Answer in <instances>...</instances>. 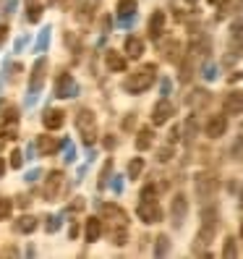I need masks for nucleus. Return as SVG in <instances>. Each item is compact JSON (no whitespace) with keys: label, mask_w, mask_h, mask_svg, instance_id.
Instances as JSON below:
<instances>
[{"label":"nucleus","mask_w":243,"mask_h":259,"mask_svg":"<svg viewBox=\"0 0 243 259\" xmlns=\"http://www.w3.org/2000/svg\"><path fill=\"white\" fill-rule=\"evenodd\" d=\"M139 218L144 220V223H160L162 220V209H160V204H157V199L155 196H141V202H139Z\"/></svg>","instance_id":"obj_3"},{"label":"nucleus","mask_w":243,"mask_h":259,"mask_svg":"<svg viewBox=\"0 0 243 259\" xmlns=\"http://www.w3.org/2000/svg\"><path fill=\"white\" fill-rule=\"evenodd\" d=\"M44 71H47V60H37L34 63V68H32V79H29V89L32 92H37V89L42 87V81H44Z\"/></svg>","instance_id":"obj_13"},{"label":"nucleus","mask_w":243,"mask_h":259,"mask_svg":"<svg viewBox=\"0 0 243 259\" xmlns=\"http://www.w3.org/2000/svg\"><path fill=\"white\" fill-rule=\"evenodd\" d=\"M26 19L32 21V24H37L39 19H42V0H26Z\"/></svg>","instance_id":"obj_20"},{"label":"nucleus","mask_w":243,"mask_h":259,"mask_svg":"<svg viewBox=\"0 0 243 259\" xmlns=\"http://www.w3.org/2000/svg\"><path fill=\"white\" fill-rule=\"evenodd\" d=\"M178 50H180V45L175 39H168L162 45V55L168 58V60H178Z\"/></svg>","instance_id":"obj_24"},{"label":"nucleus","mask_w":243,"mask_h":259,"mask_svg":"<svg viewBox=\"0 0 243 259\" xmlns=\"http://www.w3.org/2000/svg\"><path fill=\"white\" fill-rule=\"evenodd\" d=\"M186 212H188V199H186L183 194H175V196H173V204H170V215H173L175 228L183 225V220H186Z\"/></svg>","instance_id":"obj_7"},{"label":"nucleus","mask_w":243,"mask_h":259,"mask_svg":"<svg viewBox=\"0 0 243 259\" xmlns=\"http://www.w3.org/2000/svg\"><path fill=\"white\" fill-rule=\"evenodd\" d=\"M188 3H196V0H188Z\"/></svg>","instance_id":"obj_42"},{"label":"nucleus","mask_w":243,"mask_h":259,"mask_svg":"<svg viewBox=\"0 0 243 259\" xmlns=\"http://www.w3.org/2000/svg\"><path fill=\"white\" fill-rule=\"evenodd\" d=\"M19 136V128H16V120H8V123L3 126V139H8V142H13Z\"/></svg>","instance_id":"obj_27"},{"label":"nucleus","mask_w":243,"mask_h":259,"mask_svg":"<svg viewBox=\"0 0 243 259\" xmlns=\"http://www.w3.org/2000/svg\"><path fill=\"white\" fill-rule=\"evenodd\" d=\"M141 170H144V157H133L128 162V178H139Z\"/></svg>","instance_id":"obj_25"},{"label":"nucleus","mask_w":243,"mask_h":259,"mask_svg":"<svg viewBox=\"0 0 243 259\" xmlns=\"http://www.w3.org/2000/svg\"><path fill=\"white\" fill-rule=\"evenodd\" d=\"M110 170H113V162L108 160V162H105V170H102V176H100V189H102L105 184H108V176H110Z\"/></svg>","instance_id":"obj_33"},{"label":"nucleus","mask_w":243,"mask_h":259,"mask_svg":"<svg viewBox=\"0 0 243 259\" xmlns=\"http://www.w3.org/2000/svg\"><path fill=\"white\" fill-rule=\"evenodd\" d=\"M162 29H165V11H155L149 19V37L157 39L162 34Z\"/></svg>","instance_id":"obj_15"},{"label":"nucleus","mask_w":243,"mask_h":259,"mask_svg":"<svg viewBox=\"0 0 243 259\" xmlns=\"http://www.w3.org/2000/svg\"><path fill=\"white\" fill-rule=\"evenodd\" d=\"M133 126H136V115H126V120H123V128H126V131H131Z\"/></svg>","instance_id":"obj_36"},{"label":"nucleus","mask_w":243,"mask_h":259,"mask_svg":"<svg viewBox=\"0 0 243 259\" xmlns=\"http://www.w3.org/2000/svg\"><path fill=\"white\" fill-rule=\"evenodd\" d=\"M8 215H11V202L0 196V220H3V218H8Z\"/></svg>","instance_id":"obj_34"},{"label":"nucleus","mask_w":243,"mask_h":259,"mask_svg":"<svg viewBox=\"0 0 243 259\" xmlns=\"http://www.w3.org/2000/svg\"><path fill=\"white\" fill-rule=\"evenodd\" d=\"M3 118L6 120H19V108L16 105H3Z\"/></svg>","instance_id":"obj_30"},{"label":"nucleus","mask_w":243,"mask_h":259,"mask_svg":"<svg viewBox=\"0 0 243 259\" xmlns=\"http://www.w3.org/2000/svg\"><path fill=\"white\" fill-rule=\"evenodd\" d=\"M233 45H235L238 50H243V21H238L233 26Z\"/></svg>","instance_id":"obj_28"},{"label":"nucleus","mask_w":243,"mask_h":259,"mask_svg":"<svg viewBox=\"0 0 243 259\" xmlns=\"http://www.w3.org/2000/svg\"><path fill=\"white\" fill-rule=\"evenodd\" d=\"M100 209H102V218L110 223V228H120V225L126 228V225H128V215H126V212L120 209L118 204H102Z\"/></svg>","instance_id":"obj_6"},{"label":"nucleus","mask_w":243,"mask_h":259,"mask_svg":"<svg viewBox=\"0 0 243 259\" xmlns=\"http://www.w3.org/2000/svg\"><path fill=\"white\" fill-rule=\"evenodd\" d=\"M6 37H8V26H6V24H0V45L6 42Z\"/></svg>","instance_id":"obj_37"},{"label":"nucleus","mask_w":243,"mask_h":259,"mask_svg":"<svg viewBox=\"0 0 243 259\" xmlns=\"http://www.w3.org/2000/svg\"><path fill=\"white\" fill-rule=\"evenodd\" d=\"M105 147H108V149L115 147V139H113V136H108V139H105Z\"/></svg>","instance_id":"obj_39"},{"label":"nucleus","mask_w":243,"mask_h":259,"mask_svg":"<svg viewBox=\"0 0 243 259\" xmlns=\"http://www.w3.org/2000/svg\"><path fill=\"white\" fill-rule=\"evenodd\" d=\"M37 225H39V220L32 218V215H24V218H19V223H16V228H19L21 233H32V231H37Z\"/></svg>","instance_id":"obj_21"},{"label":"nucleus","mask_w":243,"mask_h":259,"mask_svg":"<svg viewBox=\"0 0 243 259\" xmlns=\"http://www.w3.org/2000/svg\"><path fill=\"white\" fill-rule=\"evenodd\" d=\"M118 13L120 19H128L136 13V0H118Z\"/></svg>","instance_id":"obj_23"},{"label":"nucleus","mask_w":243,"mask_h":259,"mask_svg":"<svg viewBox=\"0 0 243 259\" xmlns=\"http://www.w3.org/2000/svg\"><path fill=\"white\" fill-rule=\"evenodd\" d=\"M204 131H207L209 139H220V136L227 131V118H225V115H212V118L207 120Z\"/></svg>","instance_id":"obj_9"},{"label":"nucleus","mask_w":243,"mask_h":259,"mask_svg":"<svg viewBox=\"0 0 243 259\" xmlns=\"http://www.w3.org/2000/svg\"><path fill=\"white\" fill-rule=\"evenodd\" d=\"M76 128H79L81 142L86 147H92L97 142V118H94V113L89 110V108L79 110V115H76Z\"/></svg>","instance_id":"obj_2"},{"label":"nucleus","mask_w":243,"mask_h":259,"mask_svg":"<svg viewBox=\"0 0 243 259\" xmlns=\"http://www.w3.org/2000/svg\"><path fill=\"white\" fill-rule=\"evenodd\" d=\"M126 53H128V58H141V53H144V42L139 39V37H126Z\"/></svg>","instance_id":"obj_19"},{"label":"nucleus","mask_w":243,"mask_h":259,"mask_svg":"<svg viewBox=\"0 0 243 259\" xmlns=\"http://www.w3.org/2000/svg\"><path fill=\"white\" fill-rule=\"evenodd\" d=\"M217 191V178L209 176V173H199L196 176V194H199V199H212Z\"/></svg>","instance_id":"obj_5"},{"label":"nucleus","mask_w":243,"mask_h":259,"mask_svg":"<svg viewBox=\"0 0 243 259\" xmlns=\"http://www.w3.org/2000/svg\"><path fill=\"white\" fill-rule=\"evenodd\" d=\"M173 113H175L173 102H170V100H160V102L155 105V110H152V123H155V126H162V123H168Z\"/></svg>","instance_id":"obj_8"},{"label":"nucleus","mask_w":243,"mask_h":259,"mask_svg":"<svg viewBox=\"0 0 243 259\" xmlns=\"http://www.w3.org/2000/svg\"><path fill=\"white\" fill-rule=\"evenodd\" d=\"M63 173L60 170H53L50 176H47V181H44V186H42V196L44 199H50V202H55L58 196H60V189H63Z\"/></svg>","instance_id":"obj_4"},{"label":"nucleus","mask_w":243,"mask_h":259,"mask_svg":"<svg viewBox=\"0 0 243 259\" xmlns=\"http://www.w3.org/2000/svg\"><path fill=\"white\" fill-rule=\"evenodd\" d=\"M58 149H60V142L55 139V136H39V139H37V152H39V155H44V157L55 155Z\"/></svg>","instance_id":"obj_14"},{"label":"nucleus","mask_w":243,"mask_h":259,"mask_svg":"<svg viewBox=\"0 0 243 259\" xmlns=\"http://www.w3.org/2000/svg\"><path fill=\"white\" fill-rule=\"evenodd\" d=\"M105 63H108V68L115 71V73H123V71H126V58L118 55L115 50H108V55H105Z\"/></svg>","instance_id":"obj_16"},{"label":"nucleus","mask_w":243,"mask_h":259,"mask_svg":"<svg viewBox=\"0 0 243 259\" xmlns=\"http://www.w3.org/2000/svg\"><path fill=\"white\" fill-rule=\"evenodd\" d=\"M100 236H102V220L100 218H89L86 220V241L94 243Z\"/></svg>","instance_id":"obj_17"},{"label":"nucleus","mask_w":243,"mask_h":259,"mask_svg":"<svg viewBox=\"0 0 243 259\" xmlns=\"http://www.w3.org/2000/svg\"><path fill=\"white\" fill-rule=\"evenodd\" d=\"M225 113L227 115H240L243 113V92H230L225 97Z\"/></svg>","instance_id":"obj_12"},{"label":"nucleus","mask_w":243,"mask_h":259,"mask_svg":"<svg viewBox=\"0 0 243 259\" xmlns=\"http://www.w3.org/2000/svg\"><path fill=\"white\" fill-rule=\"evenodd\" d=\"M155 79H157V66L155 63H147L144 68H139V71H133L128 79H126V92H131V95H139V92H144V89H149L152 84H155Z\"/></svg>","instance_id":"obj_1"},{"label":"nucleus","mask_w":243,"mask_h":259,"mask_svg":"<svg viewBox=\"0 0 243 259\" xmlns=\"http://www.w3.org/2000/svg\"><path fill=\"white\" fill-rule=\"evenodd\" d=\"M152 142H155V134H152V128H141V131H139V139H136V149H149Z\"/></svg>","instance_id":"obj_22"},{"label":"nucleus","mask_w":243,"mask_h":259,"mask_svg":"<svg viewBox=\"0 0 243 259\" xmlns=\"http://www.w3.org/2000/svg\"><path fill=\"white\" fill-rule=\"evenodd\" d=\"M193 134H196V118H188V123H186V136L191 139Z\"/></svg>","instance_id":"obj_35"},{"label":"nucleus","mask_w":243,"mask_h":259,"mask_svg":"<svg viewBox=\"0 0 243 259\" xmlns=\"http://www.w3.org/2000/svg\"><path fill=\"white\" fill-rule=\"evenodd\" d=\"M170 157H173V147H162V149L157 152V160H160V162H168Z\"/></svg>","instance_id":"obj_32"},{"label":"nucleus","mask_w":243,"mask_h":259,"mask_svg":"<svg viewBox=\"0 0 243 259\" xmlns=\"http://www.w3.org/2000/svg\"><path fill=\"white\" fill-rule=\"evenodd\" d=\"M207 102H209V92H207V89H193V92L188 95V105H191L193 110L204 108Z\"/></svg>","instance_id":"obj_18"},{"label":"nucleus","mask_w":243,"mask_h":259,"mask_svg":"<svg viewBox=\"0 0 243 259\" xmlns=\"http://www.w3.org/2000/svg\"><path fill=\"white\" fill-rule=\"evenodd\" d=\"M11 165H13V167H21V165H24V155H21V149H13V152H11Z\"/></svg>","instance_id":"obj_31"},{"label":"nucleus","mask_w":243,"mask_h":259,"mask_svg":"<svg viewBox=\"0 0 243 259\" xmlns=\"http://www.w3.org/2000/svg\"><path fill=\"white\" fill-rule=\"evenodd\" d=\"M3 173H6V162H3V160H0V176H3Z\"/></svg>","instance_id":"obj_40"},{"label":"nucleus","mask_w":243,"mask_h":259,"mask_svg":"<svg viewBox=\"0 0 243 259\" xmlns=\"http://www.w3.org/2000/svg\"><path fill=\"white\" fill-rule=\"evenodd\" d=\"M178 134H180V128H173V131H170V144H175V142L180 139V136H178Z\"/></svg>","instance_id":"obj_38"},{"label":"nucleus","mask_w":243,"mask_h":259,"mask_svg":"<svg viewBox=\"0 0 243 259\" xmlns=\"http://www.w3.org/2000/svg\"><path fill=\"white\" fill-rule=\"evenodd\" d=\"M42 123H44V128L55 131V128H60V126L66 123V113H63V110H58V108H50V110H44Z\"/></svg>","instance_id":"obj_11"},{"label":"nucleus","mask_w":243,"mask_h":259,"mask_svg":"<svg viewBox=\"0 0 243 259\" xmlns=\"http://www.w3.org/2000/svg\"><path fill=\"white\" fill-rule=\"evenodd\" d=\"M55 95H58V97H73V95H76V81H73V76H71V73L63 71V73L58 76Z\"/></svg>","instance_id":"obj_10"},{"label":"nucleus","mask_w":243,"mask_h":259,"mask_svg":"<svg viewBox=\"0 0 243 259\" xmlns=\"http://www.w3.org/2000/svg\"><path fill=\"white\" fill-rule=\"evenodd\" d=\"M209 3H220V0H209Z\"/></svg>","instance_id":"obj_41"},{"label":"nucleus","mask_w":243,"mask_h":259,"mask_svg":"<svg viewBox=\"0 0 243 259\" xmlns=\"http://www.w3.org/2000/svg\"><path fill=\"white\" fill-rule=\"evenodd\" d=\"M168 249H170V238H168V236H157L155 254H157V256H165V254H168Z\"/></svg>","instance_id":"obj_26"},{"label":"nucleus","mask_w":243,"mask_h":259,"mask_svg":"<svg viewBox=\"0 0 243 259\" xmlns=\"http://www.w3.org/2000/svg\"><path fill=\"white\" fill-rule=\"evenodd\" d=\"M238 246H235V238H225V246H222V256H235Z\"/></svg>","instance_id":"obj_29"}]
</instances>
